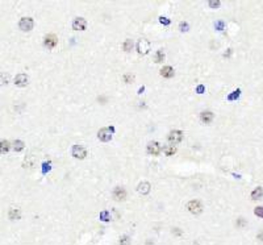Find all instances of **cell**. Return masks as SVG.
Segmentation results:
<instances>
[{
	"instance_id": "3957f363",
	"label": "cell",
	"mask_w": 263,
	"mask_h": 245,
	"mask_svg": "<svg viewBox=\"0 0 263 245\" xmlns=\"http://www.w3.org/2000/svg\"><path fill=\"white\" fill-rule=\"evenodd\" d=\"M86 154H87V152H86V149L83 148V146H79V145H74V146H72V155H74L75 158L83 159V158L86 157Z\"/></svg>"
},
{
	"instance_id": "ffe728a7",
	"label": "cell",
	"mask_w": 263,
	"mask_h": 245,
	"mask_svg": "<svg viewBox=\"0 0 263 245\" xmlns=\"http://www.w3.org/2000/svg\"><path fill=\"white\" fill-rule=\"evenodd\" d=\"M9 150V142L8 141H2V153H7Z\"/></svg>"
},
{
	"instance_id": "9c48e42d",
	"label": "cell",
	"mask_w": 263,
	"mask_h": 245,
	"mask_svg": "<svg viewBox=\"0 0 263 245\" xmlns=\"http://www.w3.org/2000/svg\"><path fill=\"white\" fill-rule=\"evenodd\" d=\"M126 196V192L124 188H121V187H116L115 190H113V198L116 200H124Z\"/></svg>"
},
{
	"instance_id": "7c38bea8",
	"label": "cell",
	"mask_w": 263,
	"mask_h": 245,
	"mask_svg": "<svg viewBox=\"0 0 263 245\" xmlns=\"http://www.w3.org/2000/svg\"><path fill=\"white\" fill-rule=\"evenodd\" d=\"M150 183L149 182H142V183H139L138 187H137V190L139 194H142V195H145V194H147L150 191Z\"/></svg>"
},
{
	"instance_id": "8992f818",
	"label": "cell",
	"mask_w": 263,
	"mask_h": 245,
	"mask_svg": "<svg viewBox=\"0 0 263 245\" xmlns=\"http://www.w3.org/2000/svg\"><path fill=\"white\" fill-rule=\"evenodd\" d=\"M87 26V23L86 20L83 17H76L74 20V23H72V28H74V30H84Z\"/></svg>"
},
{
	"instance_id": "4dcf8cb0",
	"label": "cell",
	"mask_w": 263,
	"mask_h": 245,
	"mask_svg": "<svg viewBox=\"0 0 263 245\" xmlns=\"http://www.w3.org/2000/svg\"><path fill=\"white\" fill-rule=\"evenodd\" d=\"M197 92H199V94L204 92V86H199V87H197Z\"/></svg>"
},
{
	"instance_id": "cb8c5ba5",
	"label": "cell",
	"mask_w": 263,
	"mask_h": 245,
	"mask_svg": "<svg viewBox=\"0 0 263 245\" xmlns=\"http://www.w3.org/2000/svg\"><path fill=\"white\" fill-rule=\"evenodd\" d=\"M254 214L256 216H259V218H263V207H256L255 211H254Z\"/></svg>"
},
{
	"instance_id": "d6986e66",
	"label": "cell",
	"mask_w": 263,
	"mask_h": 245,
	"mask_svg": "<svg viewBox=\"0 0 263 245\" xmlns=\"http://www.w3.org/2000/svg\"><path fill=\"white\" fill-rule=\"evenodd\" d=\"M132 48H133V41L132 40H126L125 44H124V50H125V52H130Z\"/></svg>"
},
{
	"instance_id": "6da1fadb",
	"label": "cell",
	"mask_w": 263,
	"mask_h": 245,
	"mask_svg": "<svg viewBox=\"0 0 263 245\" xmlns=\"http://www.w3.org/2000/svg\"><path fill=\"white\" fill-rule=\"evenodd\" d=\"M187 208L189 210V212H191V214L197 215V214H200L201 211H203V206H201V203L199 202V200H191V202L187 204Z\"/></svg>"
},
{
	"instance_id": "7a4b0ae2",
	"label": "cell",
	"mask_w": 263,
	"mask_h": 245,
	"mask_svg": "<svg viewBox=\"0 0 263 245\" xmlns=\"http://www.w3.org/2000/svg\"><path fill=\"white\" fill-rule=\"evenodd\" d=\"M19 26H20V29L22 32H29V30H32V28H33V20L30 17H22L20 20Z\"/></svg>"
},
{
	"instance_id": "2e32d148",
	"label": "cell",
	"mask_w": 263,
	"mask_h": 245,
	"mask_svg": "<svg viewBox=\"0 0 263 245\" xmlns=\"http://www.w3.org/2000/svg\"><path fill=\"white\" fill-rule=\"evenodd\" d=\"M262 195H263V190L261 187H258V188H255V190L251 192V199H261L262 198Z\"/></svg>"
},
{
	"instance_id": "30bf717a",
	"label": "cell",
	"mask_w": 263,
	"mask_h": 245,
	"mask_svg": "<svg viewBox=\"0 0 263 245\" xmlns=\"http://www.w3.org/2000/svg\"><path fill=\"white\" fill-rule=\"evenodd\" d=\"M57 37H55L54 35H49V36H46V38H45V45H46L49 49H52V48H54L55 45H57Z\"/></svg>"
},
{
	"instance_id": "7402d4cb",
	"label": "cell",
	"mask_w": 263,
	"mask_h": 245,
	"mask_svg": "<svg viewBox=\"0 0 263 245\" xmlns=\"http://www.w3.org/2000/svg\"><path fill=\"white\" fill-rule=\"evenodd\" d=\"M100 219H102L103 221H109V214L107 212V211H104V212L100 214Z\"/></svg>"
},
{
	"instance_id": "277c9868",
	"label": "cell",
	"mask_w": 263,
	"mask_h": 245,
	"mask_svg": "<svg viewBox=\"0 0 263 245\" xmlns=\"http://www.w3.org/2000/svg\"><path fill=\"white\" fill-rule=\"evenodd\" d=\"M182 138H183V133L180 131H172L169 133V141L171 144H178V142H180L182 141Z\"/></svg>"
},
{
	"instance_id": "5bb4252c",
	"label": "cell",
	"mask_w": 263,
	"mask_h": 245,
	"mask_svg": "<svg viewBox=\"0 0 263 245\" xmlns=\"http://www.w3.org/2000/svg\"><path fill=\"white\" fill-rule=\"evenodd\" d=\"M215 118V115L209 112V111H205V112H201V120H203L204 122H211L212 120H213Z\"/></svg>"
},
{
	"instance_id": "ac0fdd59",
	"label": "cell",
	"mask_w": 263,
	"mask_h": 245,
	"mask_svg": "<svg viewBox=\"0 0 263 245\" xmlns=\"http://www.w3.org/2000/svg\"><path fill=\"white\" fill-rule=\"evenodd\" d=\"M163 59H165L163 50H158V52H156V55H155V62L156 63H161V62H163Z\"/></svg>"
},
{
	"instance_id": "f546056e",
	"label": "cell",
	"mask_w": 263,
	"mask_h": 245,
	"mask_svg": "<svg viewBox=\"0 0 263 245\" xmlns=\"http://www.w3.org/2000/svg\"><path fill=\"white\" fill-rule=\"evenodd\" d=\"M50 170V165L49 164H43V173H46Z\"/></svg>"
},
{
	"instance_id": "8fae6325",
	"label": "cell",
	"mask_w": 263,
	"mask_h": 245,
	"mask_svg": "<svg viewBox=\"0 0 263 245\" xmlns=\"http://www.w3.org/2000/svg\"><path fill=\"white\" fill-rule=\"evenodd\" d=\"M15 83H16L17 86H20V87L26 86V83H28V76H26L25 74H19V75H16Z\"/></svg>"
},
{
	"instance_id": "e0dca14e",
	"label": "cell",
	"mask_w": 263,
	"mask_h": 245,
	"mask_svg": "<svg viewBox=\"0 0 263 245\" xmlns=\"http://www.w3.org/2000/svg\"><path fill=\"white\" fill-rule=\"evenodd\" d=\"M163 153L166 155H174L176 153V148L175 146H165L163 148Z\"/></svg>"
},
{
	"instance_id": "9a60e30c",
	"label": "cell",
	"mask_w": 263,
	"mask_h": 245,
	"mask_svg": "<svg viewBox=\"0 0 263 245\" xmlns=\"http://www.w3.org/2000/svg\"><path fill=\"white\" fill-rule=\"evenodd\" d=\"M20 218V210L19 208H11L9 211V219L11 220H16Z\"/></svg>"
},
{
	"instance_id": "5b68a950",
	"label": "cell",
	"mask_w": 263,
	"mask_h": 245,
	"mask_svg": "<svg viewBox=\"0 0 263 245\" xmlns=\"http://www.w3.org/2000/svg\"><path fill=\"white\" fill-rule=\"evenodd\" d=\"M97 137H99V140H100V141H103V142H107V141H109L111 138H112L111 131L108 129V128H103V129H100V131H99V133H97Z\"/></svg>"
},
{
	"instance_id": "ba28073f",
	"label": "cell",
	"mask_w": 263,
	"mask_h": 245,
	"mask_svg": "<svg viewBox=\"0 0 263 245\" xmlns=\"http://www.w3.org/2000/svg\"><path fill=\"white\" fill-rule=\"evenodd\" d=\"M147 152L150 154H153V155H158L159 152H161V146H159V144L156 142V141H152V142H149L147 144Z\"/></svg>"
},
{
	"instance_id": "484cf974",
	"label": "cell",
	"mask_w": 263,
	"mask_h": 245,
	"mask_svg": "<svg viewBox=\"0 0 263 245\" xmlns=\"http://www.w3.org/2000/svg\"><path fill=\"white\" fill-rule=\"evenodd\" d=\"M219 5H220L219 0H211V2H209V7H212V8H217Z\"/></svg>"
},
{
	"instance_id": "44dd1931",
	"label": "cell",
	"mask_w": 263,
	"mask_h": 245,
	"mask_svg": "<svg viewBox=\"0 0 263 245\" xmlns=\"http://www.w3.org/2000/svg\"><path fill=\"white\" fill-rule=\"evenodd\" d=\"M24 149V142L22 141H15V150H17V152H20V150Z\"/></svg>"
},
{
	"instance_id": "d4e9b609",
	"label": "cell",
	"mask_w": 263,
	"mask_h": 245,
	"mask_svg": "<svg viewBox=\"0 0 263 245\" xmlns=\"http://www.w3.org/2000/svg\"><path fill=\"white\" fill-rule=\"evenodd\" d=\"M133 79H134V76L130 75V74H125V75H124V81H125L126 83H132Z\"/></svg>"
},
{
	"instance_id": "4316f807",
	"label": "cell",
	"mask_w": 263,
	"mask_h": 245,
	"mask_svg": "<svg viewBox=\"0 0 263 245\" xmlns=\"http://www.w3.org/2000/svg\"><path fill=\"white\" fill-rule=\"evenodd\" d=\"M159 20H161V23H162V24H166V25H169V24H170V20H169V19H166V17H161Z\"/></svg>"
},
{
	"instance_id": "83f0119b",
	"label": "cell",
	"mask_w": 263,
	"mask_h": 245,
	"mask_svg": "<svg viewBox=\"0 0 263 245\" xmlns=\"http://www.w3.org/2000/svg\"><path fill=\"white\" fill-rule=\"evenodd\" d=\"M180 29H182V32H186V30L188 29V25H187L186 23H182V24H180Z\"/></svg>"
},
{
	"instance_id": "603a6c76",
	"label": "cell",
	"mask_w": 263,
	"mask_h": 245,
	"mask_svg": "<svg viewBox=\"0 0 263 245\" xmlns=\"http://www.w3.org/2000/svg\"><path fill=\"white\" fill-rule=\"evenodd\" d=\"M239 90H237V91H234V92H232V95H229L228 96V99L229 100H234V99H238V96H239Z\"/></svg>"
},
{
	"instance_id": "4fadbf2b",
	"label": "cell",
	"mask_w": 263,
	"mask_h": 245,
	"mask_svg": "<svg viewBox=\"0 0 263 245\" xmlns=\"http://www.w3.org/2000/svg\"><path fill=\"white\" fill-rule=\"evenodd\" d=\"M161 74L165 78H171V76H174V69L170 67V66H166V67L161 70Z\"/></svg>"
},
{
	"instance_id": "52a82bcc",
	"label": "cell",
	"mask_w": 263,
	"mask_h": 245,
	"mask_svg": "<svg viewBox=\"0 0 263 245\" xmlns=\"http://www.w3.org/2000/svg\"><path fill=\"white\" fill-rule=\"evenodd\" d=\"M137 49H138V53H139V54H147L149 50H150V44H149V41H146V40L138 41Z\"/></svg>"
},
{
	"instance_id": "f1b7e54d",
	"label": "cell",
	"mask_w": 263,
	"mask_h": 245,
	"mask_svg": "<svg viewBox=\"0 0 263 245\" xmlns=\"http://www.w3.org/2000/svg\"><path fill=\"white\" fill-rule=\"evenodd\" d=\"M120 244H122V245H128V237H122V238H120Z\"/></svg>"
}]
</instances>
